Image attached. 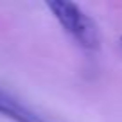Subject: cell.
Here are the masks:
<instances>
[{
  "label": "cell",
  "instance_id": "obj_1",
  "mask_svg": "<svg viewBox=\"0 0 122 122\" xmlns=\"http://www.w3.org/2000/svg\"><path fill=\"white\" fill-rule=\"evenodd\" d=\"M47 7L54 15L63 30L79 47L86 50H97L101 47V34L97 23L77 4L68 0H47Z\"/></svg>",
  "mask_w": 122,
  "mask_h": 122
},
{
  "label": "cell",
  "instance_id": "obj_2",
  "mask_svg": "<svg viewBox=\"0 0 122 122\" xmlns=\"http://www.w3.org/2000/svg\"><path fill=\"white\" fill-rule=\"evenodd\" d=\"M0 113L15 122H47L30 108H27L25 104L18 102L15 97L7 95L4 90H0Z\"/></svg>",
  "mask_w": 122,
  "mask_h": 122
}]
</instances>
